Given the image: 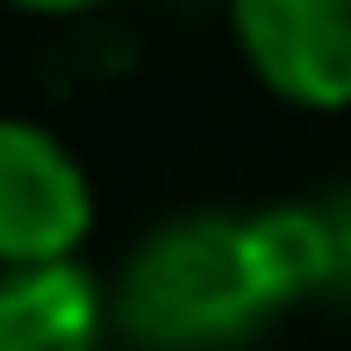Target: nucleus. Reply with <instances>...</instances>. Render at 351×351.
Listing matches in <instances>:
<instances>
[{
    "label": "nucleus",
    "mask_w": 351,
    "mask_h": 351,
    "mask_svg": "<svg viewBox=\"0 0 351 351\" xmlns=\"http://www.w3.org/2000/svg\"><path fill=\"white\" fill-rule=\"evenodd\" d=\"M108 308L136 351H222L280 301L258 265L251 215H180L130 251Z\"/></svg>",
    "instance_id": "nucleus-1"
},
{
    "label": "nucleus",
    "mask_w": 351,
    "mask_h": 351,
    "mask_svg": "<svg viewBox=\"0 0 351 351\" xmlns=\"http://www.w3.org/2000/svg\"><path fill=\"white\" fill-rule=\"evenodd\" d=\"M93 230L86 165L43 122L0 115V273L29 265H79Z\"/></svg>",
    "instance_id": "nucleus-2"
},
{
    "label": "nucleus",
    "mask_w": 351,
    "mask_h": 351,
    "mask_svg": "<svg viewBox=\"0 0 351 351\" xmlns=\"http://www.w3.org/2000/svg\"><path fill=\"white\" fill-rule=\"evenodd\" d=\"M251 72L294 108H351V0H230Z\"/></svg>",
    "instance_id": "nucleus-3"
},
{
    "label": "nucleus",
    "mask_w": 351,
    "mask_h": 351,
    "mask_svg": "<svg viewBox=\"0 0 351 351\" xmlns=\"http://www.w3.org/2000/svg\"><path fill=\"white\" fill-rule=\"evenodd\" d=\"M108 323L115 308L86 265L0 273V351H101Z\"/></svg>",
    "instance_id": "nucleus-4"
},
{
    "label": "nucleus",
    "mask_w": 351,
    "mask_h": 351,
    "mask_svg": "<svg viewBox=\"0 0 351 351\" xmlns=\"http://www.w3.org/2000/svg\"><path fill=\"white\" fill-rule=\"evenodd\" d=\"M330 251H337V287H351V194L344 201H330Z\"/></svg>",
    "instance_id": "nucleus-5"
},
{
    "label": "nucleus",
    "mask_w": 351,
    "mask_h": 351,
    "mask_svg": "<svg viewBox=\"0 0 351 351\" xmlns=\"http://www.w3.org/2000/svg\"><path fill=\"white\" fill-rule=\"evenodd\" d=\"M14 8H29V14H86L101 0H14Z\"/></svg>",
    "instance_id": "nucleus-6"
}]
</instances>
